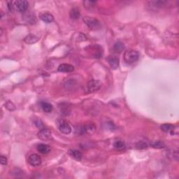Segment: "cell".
I'll return each mask as SVG.
<instances>
[{"label":"cell","mask_w":179,"mask_h":179,"mask_svg":"<svg viewBox=\"0 0 179 179\" xmlns=\"http://www.w3.org/2000/svg\"><path fill=\"white\" fill-rule=\"evenodd\" d=\"M101 85L102 84L100 81H97V80H91L87 83L86 90L87 92L89 93L94 92L100 88Z\"/></svg>","instance_id":"277c9868"},{"label":"cell","mask_w":179,"mask_h":179,"mask_svg":"<svg viewBox=\"0 0 179 179\" xmlns=\"http://www.w3.org/2000/svg\"><path fill=\"white\" fill-rule=\"evenodd\" d=\"M69 16L72 19H78L81 16V13H80L79 9L77 8H73L71 9L70 13H69Z\"/></svg>","instance_id":"5bb4252c"},{"label":"cell","mask_w":179,"mask_h":179,"mask_svg":"<svg viewBox=\"0 0 179 179\" xmlns=\"http://www.w3.org/2000/svg\"><path fill=\"white\" fill-rule=\"evenodd\" d=\"M114 146L115 148L118 150V151H122V150H123L125 148V143L123 141H116L114 143Z\"/></svg>","instance_id":"d6986e66"},{"label":"cell","mask_w":179,"mask_h":179,"mask_svg":"<svg viewBox=\"0 0 179 179\" xmlns=\"http://www.w3.org/2000/svg\"><path fill=\"white\" fill-rule=\"evenodd\" d=\"M41 107L42 108V109H43V111L45 113L52 112L53 109L52 104H50V103H48V102H41Z\"/></svg>","instance_id":"9a60e30c"},{"label":"cell","mask_w":179,"mask_h":179,"mask_svg":"<svg viewBox=\"0 0 179 179\" xmlns=\"http://www.w3.org/2000/svg\"><path fill=\"white\" fill-rule=\"evenodd\" d=\"M37 136L39 139L42 141H50L53 139L51 131L47 128H43L40 129L39 132H38Z\"/></svg>","instance_id":"5b68a950"},{"label":"cell","mask_w":179,"mask_h":179,"mask_svg":"<svg viewBox=\"0 0 179 179\" xmlns=\"http://www.w3.org/2000/svg\"><path fill=\"white\" fill-rule=\"evenodd\" d=\"M83 21L90 30H97L101 28L100 22L97 19H96V18L89 17V16H85L83 18Z\"/></svg>","instance_id":"7a4b0ae2"},{"label":"cell","mask_w":179,"mask_h":179,"mask_svg":"<svg viewBox=\"0 0 179 179\" xmlns=\"http://www.w3.org/2000/svg\"><path fill=\"white\" fill-rule=\"evenodd\" d=\"M151 146L153 148H162L164 147V144L162 143L161 141H153L151 143Z\"/></svg>","instance_id":"44dd1931"},{"label":"cell","mask_w":179,"mask_h":179,"mask_svg":"<svg viewBox=\"0 0 179 179\" xmlns=\"http://www.w3.org/2000/svg\"><path fill=\"white\" fill-rule=\"evenodd\" d=\"M69 154L72 158H74L76 160H78V161H80L82 159V157H83L82 153L80 151H78V150H70L69 151Z\"/></svg>","instance_id":"30bf717a"},{"label":"cell","mask_w":179,"mask_h":179,"mask_svg":"<svg viewBox=\"0 0 179 179\" xmlns=\"http://www.w3.org/2000/svg\"><path fill=\"white\" fill-rule=\"evenodd\" d=\"M58 127L60 131L63 134H69L72 131V127L67 121L64 120H60L58 122Z\"/></svg>","instance_id":"3957f363"},{"label":"cell","mask_w":179,"mask_h":179,"mask_svg":"<svg viewBox=\"0 0 179 179\" xmlns=\"http://www.w3.org/2000/svg\"><path fill=\"white\" fill-rule=\"evenodd\" d=\"M40 18L43 21V22L46 23H50L54 21V17L52 14L49 13H42L40 16Z\"/></svg>","instance_id":"8fae6325"},{"label":"cell","mask_w":179,"mask_h":179,"mask_svg":"<svg viewBox=\"0 0 179 179\" xmlns=\"http://www.w3.org/2000/svg\"><path fill=\"white\" fill-rule=\"evenodd\" d=\"M139 58V53L136 50H126L124 53V60L128 65H131L137 62Z\"/></svg>","instance_id":"6da1fadb"},{"label":"cell","mask_w":179,"mask_h":179,"mask_svg":"<svg viewBox=\"0 0 179 179\" xmlns=\"http://www.w3.org/2000/svg\"><path fill=\"white\" fill-rule=\"evenodd\" d=\"M148 145L146 143H144V142H139L136 144V147L137 148H147Z\"/></svg>","instance_id":"603a6c76"},{"label":"cell","mask_w":179,"mask_h":179,"mask_svg":"<svg viewBox=\"0 0 179 179\" xmlns=\"http://www.w3.org/2000/svg\"><path fill=\"white\" fill-rule=\"evenodd\" d=\"M38 41H39V38L33 34H29L25 36L24 39V41L27 44H33V43H36Z\"/></svg>","instance_id":"7c38bea8"},{"label":"cell","mask_w":179,"mask_h":179,"mask_svg":"<svg viewBox=\"0 0 179 179\" xmlns=\"http://www.w3.org/2000/svg\"><path fill=\"white\" fill-rule=\"evenodd\" d=\"M108 63L110 65L111 67L114 69H116L119 66V60L115 56H110L107 58Z\"/></svg>","instance_id":"9c48e42d"},{"label":"cell","mask_w":179,"mask_h":179,"mask_svg":"<svg viewBox=\"0 0 179 179\" xmlns=\"http://www.w3.org/2000/svg\"><path fill=\"white\" fill-rule=\"evenodd\" d=\"M160 128L164 132L172 133L173 129H174V126L171 125V124H164V125L160 126Z\"/></svg>","instance_id":"2e32d148"},{"label":"cell","mask_w":179,"mask_h":179,"mask_svg":"<svg viewBox=\"0 0 179 179\" xmlns=\"http://www.w3.org/2000/svg\"><path fill=\"white\" fill-rule=\"evenodd\" d=\"M14 7L19 12H25L28 9L29 3L25 0H17L14 1Z\"/></svg>","instance_id":"8992f818"},{"label":"cell","mask_w":179,"mask_h":179,"mask_svg":"<svg viewBox=\"0 0 179 179\" xmlns=\"http://www.w3.org/2000/svg\"><path fill=\"white\" fill-rule=\"evenodd\" d=\"M151 4L152 6L156 7H162V6H165L166 4H167V1H151Z\"/></svg>","instance_id":"ffe728a7"},{"label":"cell","mask_w":179,"mask_h":179,"mask_svg":"<svg viewBox=\"0 0 179 179\" xmlns=\"http://www.w3.org/2000/svg\"><path fill=\"white\" fill-rule=\"evenodd\" d=\"M5 106H6V107L7 109L9 111H14L16 109V106L14 105V104L11 102V101H7L6 102V104H5Z\"/></svg>","instance_id":"7402d4cb"},{"label":"cell","mask_w":179,"mask_h":179,"mask_svg":"<svg viewBox=\"0 0 179 179\" xmlns=\"http://www.w3.org/2000/svg\"><path fill=\"white\" fill-rule=\"evenodd\" d=\"M41 158L39 155L32 154L28 158V163L32 167H38L41 164Z\"/></svg>","instance_id":"52a82bcc"},{"label":"cell","mask_w":179,"mask_h":179,"mask_svg":"<svg viewBox=\"0 0 179 179\" xmlns=\"http://www.w3.org/2000/svg\"><path fill=\"white\" fill-rule=\"evenodd\" d=\"M36 148H37V151H39L40 153H41V154H47V153H48L50 151L48 146L43 143L39 144V145L37 146V147H36Z\"/></svg>","instance_id":"4fadbf2b"},{"label":"cell","mask_w":179,"mask_h":179,"mask_svg":"<svg viewBox=\"0 0 179 179\" xmlns=\"http://www.w3.org/2000/svg\"><path fill=\"white\" fill-rule=\"evenodd\" d=\"M1 164H2V165H6L7 164V159L6 157L3 156V155L1 156Z\"/></svg>","instance_id":"cb8c5ba5"},{"label":"cell","mask_w":179,"mask_h":179,"mask_svg":"<svg viewBox=\"0 0 179 179\" xmlns=\"http://www.w3.org/2000/svg\"><path fill=\"white\" fill-rule=\"evenodd\" d=\"M74 67L69 64H62L58 68V71L63 73H69L74 71Z\"/></svg>","instance_id":"ba28073f"},{"label":"cell","mask_w":179,"mask_h":179,"mask_svg":"<svg viewBox=\"0 0 179 179\" xmlns=\"http://www.w3.org/2000/svg\"><path fill=\"white\" fill-rule=\"evenodd\" d=\"M82 130H83V132L92 133L93 131L95 130V126H94L92 123L87 124V125H85V126H83Z\"/></svg>","instance_id":"e0dca14e"},{"label":"cell","mask_w":179,"mask_h":179,"mask_svg":"<svg viewBox=\"0 0 179 179\" xmlns=\"http://www.w3.org/2000/svg\"><path fill=\"white\" fill-rule=\"evenodd\" d=\"M125 49V45L122 42H117L114 44V50L117 53H121Z\"/></svg>","instance_id":"ac0fdd59"}]
</instances>
